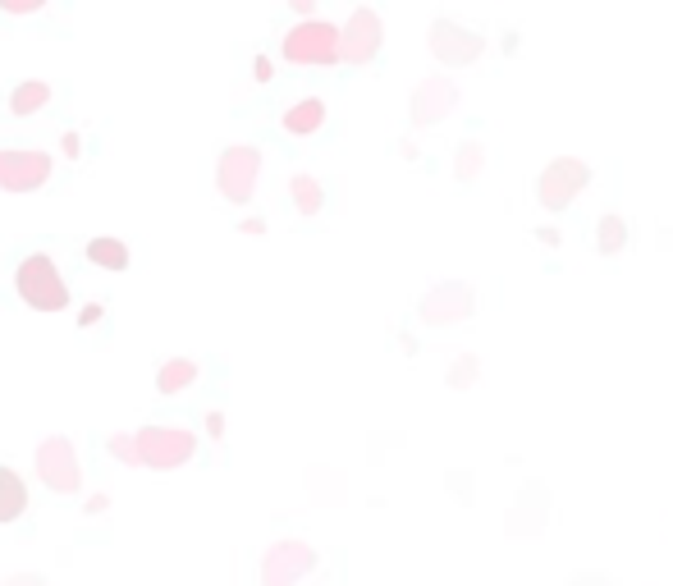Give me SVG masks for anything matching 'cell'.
Listing matches in <instances>:
<instances>
[{
  "instance_id": "1",
  "label": "cell",
  "mask_w": 673,
  "mask_h": 586,
  "mask_svg": "<svg viewBox=\"0 0 673 586\" xmlns=\"http://www.w3.org/2000/svg\"><path fill=\"white\" fill-rule=\"evenodd\" d=\"M110 458H120L129 467H152V472H174L197 454V435L188 426H142V431H124L106 440Z\"/></svg>"
},
{
  "instance_id": "2",
  "label": "cell",
  "mask_w": 673,
  "mask_h": 586,
  "mask_svg": "<svg viewBox=\"0 0 673 586\" xmlns=\"http://www.w3.org/2000/svg\"><path fill=\"white\" fill-rule=\"evenodd\" d=\"M14 293H19L23 303L33 307V312H65L69 307V289L55 271V261L46 252H33V257L19 261V271H14Z\"/></svg>"
},
{
  "instance_id": "3",
  "label": "cell",
  "mask_w": 673,
  "mask_h": 586,
  "mask_svg": "<svg viewBox=\"0 0 673 586\" xmlns=\"http://www.w3.org/2000/svg\"><path fill=\"white\" fill-rule=\"evenodd\" d=\"M587 184H591L587 161H577V156H554V161L541 170V179H536V202H541L550 216H564L577 197H582Z\"/></svg>"
},
{
  "instance_id": "4",
  "label": "cell",
  "mask_w": 673,
  "mask_h": 586,
  "mask_svg": "<svg viewBox=\"0 0 673 586\" xmlns=\"http://www.w3.org/2000/svg\"><path fill=\"white\" fill-rule=\"evenodd\" d=\"M280 55L289 65H339V28L326 19H303L280 37Z\"/></svg>"
},
{
  "instance_id": "5",
  "label": "cell",
  "mask_w": 673,
  "mask_h": 586,
  "mask_svg": "<svg viewBox=\"0 0 673 586\" xmlns=\"http://www.w3.org/2000/svg\"><path fill=\"white\" fill-rule=\"evenodd\" d=\"M426 46H431L435 65H445V69H467L486 55V37L472 33V28L458 19H435L431 33H426Z\"/></svg>"
},
{
  "instance_id": "6",
  "label": "cell",
  "mask_w": 673,
  "mask_h": 586,
  "mask_svg": "<svg viewBox=\"0 0 673 586\" xmlns=\"http://www.w3.org/2000/svg\"><path fill=\"white\" fill-rule=\"evenodd\" d=\"M257 174H261V152L252 147V142H234V147H225V152H220V165H216L220 197L234 202V207L252 202V193H257Z\"/></svg>"
},
{
  "instance_id": "7",
  "label": "cell",
  "mask_w": 673,
  "mask_h": 586,
  "mask_svg": "<svg viewBox=\"0 0 673 586\" xmlns=\"http://www.w3.org/2000/svg\"><path fill=\"white\" fill-rule=\"evenodd\" d=\"M380 46H385V23H380L376 10H367V5H358V10L348 14V23L339 28V65H371L380 55Z\"/></svg>"
},
{
  "instance_id": "8",
  "label": "cell",
  "mask_w": 673,
  "mask_h": 586,
  "mask_svg": "<svg viewBox=\"0 0 673 586\" xmlns=\"http://www.w3.org/2000/svg\"><path fill=\"white\" fill-rule=\"evenodd\" d=\"M37 477L46 481V490L55 495H78L83 490V467H78V449L65 435H51L37 445Z\"/></svg>"
},
{
  "instance_id": "9",
  "label": "cell",
  "mask_w": 673,
  "mask_h": 586,
  "mask_svg": "<svg viewBox=\"0 0 673 586\" xmlns=\"http://www.w3.org/2000/svg\"><path fill=\"white\" fill-rule=\"evenodd\" d=\"M477 312V293H472V284L467 280H440L431 293L422 298V321L426 326H458V321H467V316Z\"/></svg>"
},
{
  "instance_id": "10",
  "label": "cell",
  "mask_w": 673,
  "mask_h": 586,
  "mask_svg": "<svg viewBox=\"0 0 673 586\" xmlns=\"http://www.w3.org/2000/svg\"><path fill=\"white\" fill-rule=\"evenodd\" d=\"M51 179V156L37 147H5L0 152V188L5 193H37Z\"/></svg>"
},
{
  "instance_id": "11",
  "label": "cell",
  "mask_w": 673,
  "mask_h": 586,
  "mask_svg": "<svg viewBox=\"0 0 673 586\" xmlns=\"http://www.w3.org/2000/svg\"><path fill=\"white\" fill-rule=\"evenodd\" d=\"M458 106V83L449 74H426L422 83L413 87V97H408V115H413L417 129H431Z\"/></svg>"
},
{
  "instance_id": "12",
  "label": "cell",
  "mask_w": 673,
  "mask_h": 586,
  "mask_svg": "<svg viewBox=\"0 0 673 586\" xmlns=\"http://www.w3.org/2000/svg\"><path fill=\"white\" fill-rule=\"evenodd\" d=\"M316 568V550L307 541H275L261 559V586H294Z\"/></svg>"
},
{
  "instance_id": "13",
  "label": "cell",
  "mask_w": 673,
  "mask_h": 586,
  "mask_svg": "<svg viewBox=\"0 0 673 586\" xmlns=\"http://www.w3.org/2000/svg\"><path fill=\"white\" fill-rule=\"evenodd\" d=\"M321 124H326V101H321V97H303V101H294V106L280 115V129L294 133V138H312Z\"/></svg>"
},
{
  "instance_id": "14",
  "label": "cell",
  "mask_w": 673,
  "mask_h": 586,
  "mask_svg": "<svg viewBox=\"0 0 673 586\" xmlns=\"http://www.w3.org/2000/svg\"><path fill=\"white\" fill-rule=\"evenodd\" d=\"M28 513V486L14 467L0 463V522H19Z\"/></svg>"
},
{
  "instance_id": "15",
  "label": "cell",
  "mask_w": 673,
  "mask_h": 586,
  "mask_svg": "<svg viewBox=\"0 0 673 586\" xmlns=\"http://www.w3.org/2000/svg\"><path fill=\"white\" fill-rule=\"evenodd\" d=\"M454 174H458V184H477L481 174H486V147H481L477 138L458 142V156H454Z\"/></svg>"
},
{
  "instance_id": "16",
  "label": "cell",
  "mask_w": 673,
  "mask_h": 586,
  "mask_svg": "<svg viewBox=\"0 0 673 586\" xmlns=\"http://www.w3.org/2000/svg\"><path fill=\"white\" fill-rule=\"evenodd\" d=\"M197 380V362L193 358H170L161 371H156V390L161 394H179V390H188Z\"/></svg>"
},
{
  "instance_id": "17",
  "label": "cell",
  "mask_w": 673,
  "mask_h": 586,
  "mask_svg": "<svg viewBox=\"0 0 673 586\" xmlns=\"http://www.w3.org/2000/svg\"><path fill=\"white\" fill-rule=\"evenodd\" d=\"M46 101H51V83H19L10 92V115H37V110H46Z\"/></svg>"
},
{
  "instance_id": "18",
  "label": "cell",
  "mask_w": 673,
  "mask_h": 586,
  "mask_svg": "<svg viewBox=\"0 0 673 586\" xmlns=\"http://www.w3.org/2000/svg\"><path fill=\"white\" fill-rule=\"evenodd\" d=\"M289 193H294L298 216H321V207H326V193H321V184H316L312 174H294V179H289Z\"/></svg>"
},
{
  "instance_id": "19",
  "label": "cell",
  "mask_w": 673,
  "mask_h": 586,
  "mask_svg": "<svg viewBox=\"0 0 673 586\" xmlns=\"http://www.w3.org/2000/svg\"><path fill=\"white\" fill-rule=\"evenodd\" d=\"M87 261L101 271H129V248L120 239H92L87 243Z\"/></svg>"
},
{
  "instance_id": "20",
  "label": "cell",
  "mask_w": 673,
  "mask_h": 586,
  "mask_svg": "<svg viewBox=\"0 0 673 586\" xmlns=\"http://www.w3.org/2000/svg\"><path fill=\"white\" fill-rule=\"evenodd\" d=\"M596 243H600V257H619V252L628 248V225H623V216H605V220H600Z\"/></svg>"
},
{
  "instance_id": "21",
  "label": "cell",
  "mask_w": 673,
  "mask_h": 586,
  "mask_svg": "<svg viewBox=\"0 0 673 586\" xmlns=\"http://www.w3.org/2000/svg\"><path fill=\"white\" fill-rule=\"evenodd\" d=\"M472 380H477V358H472V353H463V358L454 362V371H449V385H454V390H467Z\"/></svg>"
},
{
  "instance_id": "22",
  "label": "cell",
  "mask_w": 673,
  "mask_h": 586,
  "mask_svg": "<svg viewBox=\"0 0 673 586\" xmlns=\"http://www.w3.org/2000/svg\"><path fill=\"white\" fill-rule=\"evenodd\" d=\"M46 0H0V10L14 14V19H23V14H37Z\"/></svg>"
},
{
  "instance_id": "23",
  "label": "cell",
  "mask_w": 673,
  "mask_h": 586,
  "mask_svg": "<svg viewBox=\"0 0 673 586\" xmlns=\"http://www.w3.org/2000/svg\"><path fill=\"white\" fill-rule=\"evenodd\" d=\"M252 78H257V83H271V78H275L271 55H257V60H252Z\"/></svg>"
},
{
  "instance_id": "24",
  "label": "cell",
  "mask_w": 673,
  "mask_h": 586,
  "mask_svg": "<svg viewBox=\"0 0 673 586\" xmlns=\"http://www.w3.org/2000/svg\"><path fill=\"white\" fill-rule=\"evenodd\" d=\"M536 239H541L545 248H559V243H564V234H559L554 225H541V229H536Z\"/></svg>"
},
{
  "instance_id": "25",
  "label": "cell",
  "mask_w": 673,
  "mask_h": 586,
  "mask_svg": "<svg viewBox=\"0 0 673 586\" xmlns=\"http://www.w3.org/2000/svg\"><path fill=\"white\" fill-rule=\"evenodd\" d=\"M5 586H46L37 573H14V577H5Z\"/></svg>"
},
{
  "instance_id": "26",
  "label": "cell",
  "mask_w": 673,
  "mask_h": 586,
  "mask_svg": "<svg viewBox=\"0 0 673 586\" xmlns=\"http://www.w3.org/2000/svg\"><path fill=\"white\" fill-rule=\"evenodd\" d=\"M284 5H289V10H294V14H303V19L316 10V0H284Z\"/></svg>"
},
{
  "instance_id": "27",
  "label": "cell",
  "mask_w": 673,
  "mask_h": 586,
  "mask_svg": "<svg viewBox=\"0 0 673 586\" xmlns=\"http://www.w3.org/2000/svg\"><path fill=\"white\" fill-rule=\"evenodd\" d=\"M60 147H65V156H78V152H83V147H78V133H65V142H60Z\"/></svg>"
},
{
  "instance_id": "28",
  "label": "cell",
  "mask_w": 673,
  "mask_h": 586,
  "mask_svg": "<svg viewBox=\"0 0 673 586\" xmlns=\"http://www.w3.org/2000/svg\"><path fill=\"white\" fill-rule=\"evenodd\" d=\"M207 431H211V435H225V417L211 413V417H207Z\"/></svg>"
},
{
  "instance_id": "29",
  "label": "cell",
  "mask_w": 673,
  "mask_h": 586,
  "mask_svg": "<svg viewBox=\"0 0 673 586\" xmlns=\"http://www.w3.org/2000/svg\"><path fill=\"white\" fill-rule=\"evenodd\" d=\"M78 321H83V326H92V321H101V307L92 303V307H83V316H78Z\"/></svg>"
},
{
  "instance_id": "30",
  "label": "cell",
  "mask_w": 673,
  "mask_h": 586,
  "mask_svg": "<svg viewBox=\"0 0 673 586\" xmlns=\"http://www.w3.org/2000/svg\"><path fill=\"white\" fill-rule=\"evenodd\" d=\"M239 229H243V234H266V225H261V220H243Z\"/></svg>"
},
{
  "instance_id": "31",
  "label": "cell",
  "mask_w": 673,
  "mask_h": 586,
  "mask_svg": "<svg viewBox=\"0 0 673 586\" xmlns=\"http://www.w3.org/2000/svg\"><path fill=\"white\" fill-rule=\"evenodd\" d=\"M106 504H110L106 495H92V500H87V513H101V509H106Z\"/></svg>"
}]
</instances>
